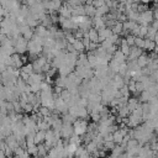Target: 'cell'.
Segmentation results:
<instances>
[{
  "mask_svg": "<svg viewBox=\"0 0 158 158\" xmlns=\"http://www.w3.org/2000/svg\"><path fill=\"white\" fill-rule=\"evenodd\" d=\"M88 125H89V120L86 118H75V121L73 122V127H74V133L81 136L88 131Z\"/></svg>",
  "mask_w": 158,
  "mask_h": 158,
  "instance_id": "1",
  "label": "cell"
},
{
  "mask_svg": "<svg viewBox=\"0 0 158 158\" xmlns=\"http://www.w3.org/2000/svg\"><path fill=\"white\" fill-rule=\"evenodd\" d=\"M27 43H28V40H26L22 35L19 36L17 38H15V48H16V52L20 53V54H25L27 52Z\"/></svg>",
  "mask_w": 158,
  "mask_h": 158,
  "instance_id": "2",
  "label": "cell"
},
{
  "mask_svg": "<svg viewBox=\"0 0 158 158\" xmlns=\"http://www.w3.org/2000/svg\"><path fill=\"white\" fill-rule=\"evenodd\" d=\"M144 52L143 48L141 47H137V46H131V53L127 56V59L126 60H132V59H137L142 53Z\"/></svg>",
  "mask_w": 158,
  "mask_h": 158,
  "instance_id": "3",
  "label": "cell"
},
{
  "mask_svg": "<svg viewBox=\"0 0 158 158\" xmlns=\"http://www.w3.org/2000/svg\"><path fill=\"white\" fill-rule=\"evenodd\" d=\"M73 133H74L73 123H67V122H64V123H63V126H62V137L70 138Z\"/></svg>",
  "mask_w": 158,
  "mask_h": 158,
  "instance_id": "4",
  "label": "cell"
},
{
  "mask_svg": "<svg viewBox=\"0 0 158 158\" xmlns=\"http://www.w3.org/2000/svg\"><path fill=\"white\" fill-rule=\"evenodd\" d=\"M21 33H22V36H23L26 40H32V37H33V35H35V30H33L31 26H28V25L26 23V25H22V26H21Z\"/></svg>",
  "mask_w": 158,
  "mask_h": 158,
  "instance_id": "5",
  "label": "cell"
},
{
  "mask_svg": "<svg viewBox=\"0 0 158 158\" xmlns=\"http://www.w3.org/2000/svg\"><path fill=\"white\" fill-rule=\"evenodd\" d=\"M44 141H46V131L44 130H37V132L35 135V143L40 144Z\"/></svg>",
  "mask_w": 158,
  "mask_h": 158,
  "instance_id": "6",
  "label": "cell"
},
{
  "mask_svg": "<svg viewBox=\"0 0 158 158\" xmlns=\"http://www.w3.org/2000/svg\"><path fill=\"white\" fill-rule=\"evenodd\" d=\"M91 156V153L86 149V147H85V144L84 146H79L78 147V149L75 151V157H90Z\"/></svg>",
  "mask_w": 158,
  "mask_h": 158,
  "instance_id": "7",
  "label": "cell"
},
{
  "mask_svg": "<svg viewBox=\"0 0 158 158\" xmlns=\"http://www.w3.org/2000/svg\"><path fill=\"white\" fill-rule=\"evenodd\" d=\"M139 102H141L139 99H137L136 96H130V98H128V101H127V106H128L130 111L132 112V111L137 107V105H138Z\"/></svg>",
  "mask_w": 158,
  "mask_h": 158,
  "instance_id": "8",
  "label": "cell"
},
{
  "mask_svg": "<svg viewBox=\"0 0 158 158\" xmlns=\"http://www.w3.org/2000/svg\"><path fill=\"white\" fill-rule=\"evenodd\" d=\"M137 63H138V65H139L141 68H143V67H146V65L148 64V53H147L146 51L137 58Z\"/></svg>",
  "mask_w": 158,
  "mask_h": 158,
  "instance_id": "9",
  "label": "cell"
},
{
  "mask_svg": "<svg viewBox=\"0 0 158 158\" xmlns=\"http://www.w3.org/2000/svg\"><path fill=\"white\" fill-rule=\"evenodd\" d=\"M85 6V15L89 16V17H94L96 15V7L93 5V4H84Z\"/></svg>",
  "mask_w": 158,
  "mask_h": 158,
  "instance_id": "10",
  "label": "cell"
},
{
  "mask_svg": "<svg viewBox=\"0 0 158 158\" xmlns=\"http://www.w3.org/2000/svg\"><path fill=\"white\" fill-rule=\"evenodd\" d=\"M114 59L115 60H117L118 63H122V62H126V59H127V56L118 48L115 53H114Z\"/></svg>",
  "mask_w": 158,
  "mask_h": 158,
  "instance_id": "11",
  "label": "cell"
},
{
  "mask_svg": "<svg viewBox=\"0 0 158 158\" xmlns=\"http://www.w3.org/2000/svg\"><path fill=\"white\" fill-rule=\"evenodd\" d=\"M73 15L75 16H81V15H85V6L83 4H79V5H75L73 7V11H72Z\"/></svg>",
  "mask_w": 158,
  "mask_h": 158,
  "instance_id": "12",
  "label": "cell"
},
{
  "mask_svg": "<svg viewBox=\"0 0 158 158\" xmlns=\"http://www.w3.org/2000/svg\"><path fill=\"white\" fill-rule=\"evenodd\" d=\"M73 44H74V48H75L79 53H81V52H86V47H85V44L83 43L81 38H77L75 42H74Z\"/></svg>",
  "mask_w": 158,
  "mask_h": 158,
  "instance_id": "13",
  "label": "cell"
},
{
  "mask_svg": "<svg viewBox=\"0 0 158 158\" xmlns=\"http://www.w3.org/2000/svg\"><path fill=\"white\" fill-rule=\"evenodd\" d=\"M139 101L141 102H147V101H149L151 99H152V94L146 89V90H143L141 94H139Z\"/></svg>",
  "mask_w": 158,
  "mask_h": 158,
  "instance_id": "14",
  "label": "cell"
},
{
  "mask_svg": "<svg viewBox=\"0 0 158 158\" xmlns=\"http://www.w3.org/2000/svg\"><path fill=\"white\" fill-rule=\"evenodd\" d=\"M109 69L112 70L114 73H118V70H120V63L112 58V59L109 62Z\"/></svg>",
  "mask_w": 158,
  "mask_h": 158,
  "instance_id": "15",
  "label": "cell"
},
{
  "mask_svg": "<svg viewBox=\"0 0 158 158\" xmlns=\"http://www.w3.org/2000/svg\"><path fill=\"white\" fill-rule=\"evenodd\" d=\"M122 152H125V148H123L121 144H116V146H115V148L111 151V153H110V154H111L112 157H120V156L122 154Z\"/></svg>",
  "mask_w": 158,
  "mask_h": 158,
  "instance_id": "16",
  "label": "cell"
},
{
  "mask_svg": "<svg viewBox=\"0 0 158 158\" xmlns=\"http://www.w3.org/2000/svg\"><path fill=\"white\" fill-rule=\"evenodd\" d=\"M110 12V6H107L106 4L100 6L99 9H96V15L95 16H102V15H106Z\"/></svg>",
  "mask_w": 158,
  "mask_h": 158,
  "instance_id": "17",
  "label": "cell"
},
{
  "mask_svg": "<svg viewBox=\"0 0 158 158\" xmlns=\"http://www.w3.org/2000/svg\"><path fill=\"white\" fill-rule=\"evenodd\" d=\"M65 78L67 77H62V75H57L54 78V85H58V86H62V88H65Z\"/></svg>",
  "mask_w": 158,
  "mask_h": 158,
  "instance_id": "18",
  "label": "cell"
},
{
  "mask_svg": "<svg viewBox=\"0 0 158 158\" xmlns=\"http://www.w3.org/2000/svg\"><path fill=\"white\" fill-rule=\"evenodd\" d=\"M130 114H131V111H130V109H128L127 105L118 106V115H120L121 117H126V116H128Z\"/></svg>",
  "mask_w": 158,
  "mask_h": 158,
  "instance_id": "19",
  "label": "cell"
},
{
  "mask_svg": "<svg viewBox=\"0 0 158 158\" xmlns=\"http://www.w3.org/2000/svg\"><path fill=\"white\" fill-rule=\"evenodd\" d=\"M122 141H123V135L120 132V128H118L117 131L114 132V142H115L116 144H121Z\"/></svg>",
  "mask_w": 158,
  "mask_h": 158,
  "instance_id": "20",
  "label": "cell"
},
{
  "mask_svg": "<svg viewBox=\"0 0 158 158\" xmlns=\"http://www.w3.org/2000/svg\"><path fill=\"white\" fill-rule=\"evenodd\" d=\"M123 31V22H120L117 21V23L112 27V32L116 33V35H121V32Z\"/></svg>",
  "mask_w": 158,
  "mask_h": 158,
  "instance_id": "21",
  "label": "cell"
},
{
  "mask_svg": "<svg viewBox=\"0 0 158 158\" xmlns=\"http://www.w3.org/2000/svg\"><path fill=\"white\" fill-rule=\"evenodd\" d=\"M21 70H23V72L28 73L30 75H31V74H33V73H35V70H33V64H32V62H31V63H27V64H23V65H22V68H21Z\"/></svg>",
  "mask_w": 158,
  "mask_h": 158,
  "instance_id": "22",
  "label": "cell"
},
{
  "mask_svg": "<svg viewBox=\"0 0 158 158\" xmlns=\"http://www.w3.org/2000/svg\"><path fill=\"white\" fill-rule=\"evenodd\" d=\"M85 147H86V149L90 152V153H94L96 149H99V147H98V144L94 142V141H91V142H89L88 144H85Z\"/></svg>",
  "mask_w": 158,
  "mask_h": 158,
  "instance_id": "23",
  "label": "cell"
},
{
  "mask_svg": "<svg viewBox=\"0 0 158 158\" xmlns=\"http://www.w3.org/2000/svg\"><path fill=\"white\" fill-rule=\"evenodd\" d=\"M157 31L158 30H156L153 26H148V35H147V38H149V40H154V36H156V33H157Z\"/></svg>",
  "mask_w": 158,
  "mask_h": 158,
  "instance_id": "24",
  "label": "cell"
},
{
  "mask_svg": "<svg viewBox=\"0 0 158 158\" xmlns=\"http://www.w3.org/2000/svg\"><path fill=\"white\" fill-rule=\"evenodd\" d=\"M120 91H121V94H122L123 96H127V98H130V96H131V91H130V89H128V85H127V84H125L123 86H121V88H120Z\"/></svg>",
  "mask_w": 158,
  "mask_h": 158,
  "instance_id": "25",
  "label": "cell"
},
{
  "mask_svg": "<svg viewBox=\"0 0 158 158\" xmlns=\"http://www.w3.org/2000/svg\"><path fill=\"white\" fill-rule=\"evenodd\" d=\"M27 151H28V153H30L31 156L38 157V146H37V144H35V146H32V147H28Z\"/></svg>",
  "mask_w": 158,
  "mask_h": 158,
  "instance_id": "26",
  "label": "cell"
},
{
  "mask_svg": "<svg viewBox=\"0 0 158 158\" xmlns=\"http://www.w3.org/2000/svg\"><path fill=\"white\" fill-rule=\"evenodd\" d=\"M148 26H149V25H148ZM148 26L141 25V27H139V36H141V37H147V35H148Z\"/></svg>",
  "mask_w": 158,
  "mask_h": 158,
  "instance_id": "27",
  "label": "cell"
},
{
  "mask_svg": "<svg viewBox=\"0 0 158 158\" xmlns=\"http://www.w3.org/2000/svg\"><path fill=\"white\" fill-rule=\"evenodd\" d=\"M135 44L137 47H141V48H144V37H141V36H136V42Z\"/></svg>",
  "mask_w": 158,
  "mask_h": 158,
  "instance_id": "28",
  "label": "cell"
},
{
  "mask_svg": "<svg viewBox=\"0 0 158 158\" xmlns=\"http://www.w3.org/2000/svg\"><path fill=\"white\" fill-rule=\"evenodd\" d=\"M40 112H41L43 116H47V115H51V114H52V110H51L48 106H43V105H41V107H40Z\"/></svg>",
  "mask_w": 158,
  "mask_h": 158,
  "instance_id": "29",
  "label": "cell"
},
{
  "mask_svg": "<svg viewBox=\"0 0 158 158\" xmlns=\"http://www.w3.org/2000/svg\"><path fill=\"white\" fill-rule=\"evenodd\" d=\"M37 127H38V130H44V131H47V130H49L52 126H51L48 122H46V121L43 120L42 122H40V123L37 125Z\"/></svg>",
  "mask_w": 158,
  "mask_h": 158,
  "instance_id": "30",
  "label": "cell"
},
{
  "mask_svg": "<svg viewBox=\"0 0 158 158\" xmlns=\"http://www.w3.org/2000/svg\"><path fill=\"white\" fill-rule=\"evenodd\" d=\"M120 49L126 54V56H128L130 53H131V46H128L127 43H123V44H121L120 46Z\"/></svg>",
  "mask_w": 158,
  "mask_h": 158,
  "instance_id": "31",
  "label": "cell"
},
{
  "mask_svg": "<svg viewBox=\"0 0 158 158\" xmlns=\"http://www.w3.org/2000/svg\"><path fill=\"white\" fill-rule=\"evenodd\" d=\"M90 118H91V121H95V122H100V120H101V115H100V112H90Z\"/></svg>",
  "mask_w": 158,
  "mask_h": 158,
  "instance_id": "32",
  "label": "cell"
},
{
  "mask_svg": "<svg viewBox=\"0 0 158 158\" xmlns=\"http://www.w3.org/2000/svg\"><path fill=\"white\" fill-rule=\"evenodd\" d=\"M136 90L139 91V93H142L143 90H146V84H144L143 81L137 80V81H136Z\"/></svg>",
  "mask_w": 158,
  "mask_h": 158,
  "instance_id": "33",
  "label": "cell"
},
{
  "mask_svg": "<svg viewBox=\"0 0 158 158\" xmlns=\"http://www.w3.org/2000/svg\"><path fill=\"white\" fill-rule=\"evenodd\" d=\"M22 107H23V111H25V114H31V112L33 111V104H31V102H27V104H25Z\"/></svg>",
  "mask_w": 158,
  "mask_h": 158,
  "instance_id": "34",
  "label": "cell"
},
{
  "mask_svg": "<svg viewBox=\"0 0 158 158\" xmlns=\"http://www.w3.org/2000/svg\"><path fill=\"white\" fill-rule=\"evenodd\" d=\"M100 44H101V46H102V47H104L105 49H109V48H110V47H111L112 44H115V43H112L110 38H106V40H104V41H102V42H101Z\"/></svg>",
  "mask_w": 158,
  "mask_h": 158,
  "instance_id": "35",
  "label": "cell"
},
{
  "mask_svg": "<svg viewBox=\"0 0 158 158\" xmlns=\"http://www.w3.org/2000/svg\"><path fill=\"white\" fill-rule=\"evenodd\" d=\"M127 85H128V89H130L131 93H135L136 91V80L135 79H131Z\"/></svg>",
  "mask_w": 158,
  "mask_h": 158,
  "instance_id": "36",
  "label": "cell"
},
{
  "mask_svg": "<svg viewBox=\"0 0 158 158\" xmlns=\"http://www.w3.org/2000/svg\"><path fill=\"white\" fill-rule=\"evenodd\" d=\"M99 46H100V43H99V42H93V41H91V42H90V44H89V47L86 48V51H95Z\"/></svg>",
  "mask_w": 158,
  "mask_h": 158,
  "instance_id": "37",
  "label": "cell"
},
{
  "mask_svg": "<svg viewBox=\"0 0 158 158\" xmlns=\"http://www.w3.org/2000/svg\"><path fill=\"white\" fill-rule=\"evenodd\" d=\"M148 10V4H144V2H139L138 4V12H143Z\"/></svg>",
  "mask_w": 158,
  "mask_h": 158,
  "instance_id": "38",
  "label": "cell"
},
{
  "mask_svg": "<svg viewBox=\"0 0 158 158\" xmlns=\"http://www.w3.org/2000/svg\"><path fill=\"white\" fill-rule=\"evenodd\" d=\"M106 2H105V0H94L93 1V5L96 7V9H99L100 6H102V5H105Z\"/></svg>",
  "mask_w": 158,
  "mask_h": 158,
  "instance_id": "39",
  "label": "cell"
},
{
  "mask_svg": "<svg viewBox=\"0 0 158 158\" xmlns=\"http://www.w3.org/2000/svg\"><path fill=\"white\" fill-rule=\"evenodd\" d=\"M126 20H128V17H127L126 14H118V15H117V21H120V22H125Z\"/></svg>",
  "mask_w": 158,
  "mask_h": 158,
  "instance_id": "40",
  "label": "cell"
},
{
  "mask_svg": "<svg viewBox=\"0 0 158 158\" xmlns=\"http://www.w3.org/2000/svg\"><path fill=\"white\" fill-rule=\"evenodd\" d=\"M20 77H21L23 80H27V79L30 78V74H28V73H26V72H23V70H21V74H20Z\"/></svg>",
  "mask_w": 158,
  "mask_h": 158,
  "instance_id": "41",
  "label": "cell"
},
{
  "mask_svg": "<svg viewBox=\"0 0 158 158\" xmlns=\"http://www.w3.org/2000/svg\"><path fill=\"white\" fill-rule=\"evenodd\" d=\"M151 26H153L156 30H158V20H157V19H154V20L151 22Z\"/></svg>",
  "mask_w": 158,
  "mask_h": 158,
  "instance_id": "42",
  "label": "cell"
},
{
  "mask_svg": "<svg viewBox=\"0 0 158 158\" xmlns=\"http://www.w3.org/2000/svg\"><path fill=\"white\" fill-rule=\"evenodd\" d=\"M154 19L158 20V9H154Z\"/></svg>",
  "mask_w": 158,
  "mask_h": 158,
  "instance_id": "43",
  "label": "cell"
},
{
  "mask_svg": "<svg viewBox=\"0 0 158 158\" xmlns=\"http://www.w3.org/2000/svg\"><path fill=\"white\" fill-rule=\"evenodd\" d=\"M154 41H156V43L158 44V31H157V33H156V36H154Z\"/></svg>",
  "mask_w": 158,
  "mask_h": 158,
  "instance_id": "44",
  "label": "cell"
},
{
  "mask_svg": "<svg viewBox=\"0 0 158 158\" xmlns=\"http://www.w3.org/2000/svg\"><path fill=\"white\" fill-rule=\"evenodd\" d=\"M142 2H144V4H149L151 1H153V0H141Z\"/></svg>",
  "mask_w": 158,
  "mask_h": 158,
  "instance_id": "45",
  "label": "cell"
},
{
  "mask_svg": "<svg viewBox=\"0 0 158 158\" xmlns=\"http://www.w3.org/2000/svg\"><path fill=\"white\" fill-rule=\"evenodd\" d=\"M154 52H157V53H158V44L156 46V48H154Z\"/></svg>",
  "mask_w": 158,
  "mask_h": 158,
  "instance_id": "46",
  "label": "cell"
},
{
  "mask_svg": "<svg viewBox=\"0 0 158 158\" xmlns=\"http://www.w3.org/2000/svg\"><path fill=\"white\" fill-rule=\"evenodd\" d=\"M156 9H158V2H157V4H156Z\"/></svg>",
  "mask_w": 158,
  "mask_h": 158,
  "instance_id": "47",
  "label": "cell"
}]
</instances>
